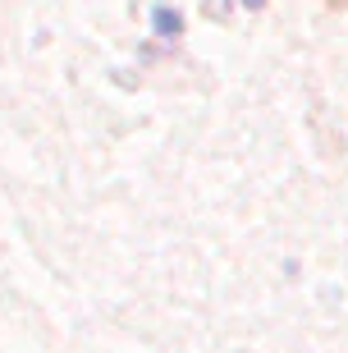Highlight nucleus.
Masks as SVG:
<instances>
[{
  "label": "nucleus",
  "mask_w": 348,
  "mask_h": 353,
  "mask_svg": "<svg viewBox=\"0 0 348 353\" xmlns=\"http://www.w3.org/2000/svg\"><path fill=\"white\" fill-rule=\"evenodd\" d=\"M243 5H247V10H261V5H266V0H243Z\"/></svg>",
  "instance_id": "f03ea898"
},
{
  "label": "nucleus",
  "mask_w": 348,
  "mask_h": 353,
  "mask_svg": "<svg viewBox=\"0 0 348 353\" xmlns=\"http://www.w3.org/2000/svg\"><path fill=\"white\" fill-rule=\"evenodd\" d=\"M152 32H156L161 41L183 37V14H179V10H170V5H156V10H152Z\"/></svg>",
  "instance_id": "f257e3e1"
}]
</instances>
